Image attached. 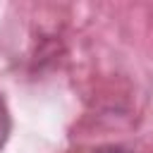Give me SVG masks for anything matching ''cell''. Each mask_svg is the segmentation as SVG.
<instances>
[{"label": "cell", "instance_id": "obj_1", "mask_svg": "<svg viewBox=\"0 0 153 153\" xmlns=\"http://www.w3.org/2000/svg\"><path fill=\"white\" fill-rule=\"evenodd\" d=\"M7 136H10V115H7L5 100L0 98V148H2V143L7 141Z\"/></svg>", "mask_w": 153, "mask_h": 153}, {"label": "cell", "instance_id": "obj_2", "mask_svg": "<svg viewBox=\"0 0 153 153\" xmlns=\"http://www.w3.org/2000/svg\"><path fill=\"white\" fill-rule=\"evenodd\" d=\"M93 153H131V151L120 148V146H105V148H98V151H93Z\"/></svg>", "mask_w": 153, "mask_h": 153}]
</instances>
